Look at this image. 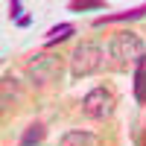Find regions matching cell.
Returning <instances> with one entry per match:
<instances>
[{"mask_svg":"<svg viewBox=\"0 0 146 146\" xmlns=\"http://www.w3.org/2000/svg\"><path fill=\"white\" fill-rule=\"evenodd\" d=\"M105 64V50L94 41H82L70 56V76L73 79H85V76H94L100 73Z\"/></svg>","mask_w":146,"mask_h":146,"instance_id":"cell-1","label":"cell"},{"mask_svg":"<svg viewBox=\"0 0 146 146\" xmlns=\"http://www.w3.org/2000/svg\"><path fill=\"white\" fill-rule=\"evenodd\" d=\"M108 56L117 62V67H126L131 62H140V58L146 56V47H143V38L135 32H120L111 38V44H108Z\"/></svg>","mask_w":146,"mask_h":146,"instance_id":"cell-2","label":"cell"},{"mask_svg":"<svg viewBox=\"0 0 146 146\" xmlns=\"http://www.w3.org/2000/svg\"><path fill=\"white\" fill-rule=\"evenodd\" d=\"M114 111V94L108 88H94L82 96V114L88 120H105Z\"/></svg>","mask_w":146,"mask_h":146,"instance_id":"cell-3","label":"cell"},{"mask_svg":"<svg viewBox=\"0 0 146 146\" xmlns=\"http://www.w3.org/2000/svg\"><path fill=\"white\" fill-rule=\"evenodd\" d=\"M29 76L35 85H47L62 76V64H58L56 56H47V53H38L29 58Z\"/></svg>","mask_w":146,"mask_h":146,"instance_id":"cell-4","label":"cell"},{"mask_svg":"<svg viewBox=\"0 0 146 146\" xmlns=\"http://www.w3.org/2000/svg\"><path fill=\"white\" fill-rule=\"evenodd\" d=\"M146 15V3L137 9H129V12H117V15H100L94 21V27H105V23H129V21H137Z\"/></svg>","mask_w":146,"mask_h":146,"instance_id":"cell-5","label":"cell"},{"mask_svg":"<svg viewBox=\"0 0 146 146\" xmlns=\"http://www.w3.org/2000/svg\"><path fill=\"white\" fill-rule=\"evenodd\" d=\"M62 146H100V140H96V135H91V131H67V135L62 137Z\"/></svg>","mask_w":146,"mask_h":146,"instance_id":"cell-6","label":"cell"},{"mask_svg":"<svg viewBox=\"0 0 146 146\" xmlns=\"http://www.w3.org/2000/svg\"><path fill=\"white\" fill-rule=\"evenodd\" d=\"M44 135H47L44 123H41V120H35V123H29V126H27V131H23V137H21V143H18V146H38V143L44 140Z\"/></svg>","mask_w":146,"mask_h":146,"instance_id":"cell-7","label":"cell"},{"mask_svg":"<svg viewBox=\"0 0 146 146\" xmlns=\"http://www.w3.org/2000/svg\"><path fill=\"white\" fill-rule=\"evenodd\" d=\"M135 100L140 105H146V56L137 62L135 67Z\"/></svg>","mask_w":146,"mask_h":146,"instance_id":"cell-8","label":"cell"},{"mask_svg":"<svg viewBox=\"0 0 146 146\" xmlns=\"http://www.w3.org/2000/svg\"><path fill=\"white\" fill-rule=\"evenodd\" d=\"M70 35H73V23H58V27H53L50 32H47V41H44V47H56L58 41L70 38Z\"/></svg>","mask_w":146,"mask_h":146,"instance_id":"cell-9","label":"cell"},{"mask_svg":"<svg viewBox=\"0 0 146 146\" xmlns=\"http://www.w3.org/2000/svg\"><path fill=\"white\" fill-rule=\"evenodd\" d=\"M73 12H88V9H105L102 0H76V3H70Z\"/></svg>","mask_w":146,"mask_h":146,"instance_id":"cell-10","label":"cell"},{"mask_svg":"<svg viewBox=\"0 0 146 146\" xmlns=\"http://www.w3.org/2000/svg\"><path fill=\"white\" fill-rule=\"evenodd\" d=\"M9 15H12V18H18V21L23 18V15H21V3H18V0H12V3H9Z\"/></svg>","mask_w":146,"mask_h":146,"instance_id":"cell-11","label":"cell"},{"mask_svg":"<svg viewBox=\"0 0 146 146\" xmlns=\"http://www.w3.org/2000/svg\"><path fill=\"white\" fill-rule=\"evenodd\" d=\"M29 23H32V18H29V15H23V18L18 21V27H29Z\"/></svg>","mask_w":146,"mask_h":146,"instance_id":"cell-12","label":"cell"},{"mask_svg":"<svg viewBox=\"0 0 146 146\" xmlns=\"http://www.w3.org/2000/svg\"><path fill=\"white\" fill-rule=\"evenodd\" d=\"M140 146H146V135H143V137H140Z\"/></svg>","mask_w":146,"mask_h":146,"instance_id":"cell-13","label":"cell"}]
</instances>
